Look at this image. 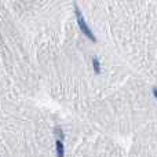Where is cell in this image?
<instances>
[{
	"mask_svg": "<svg viewBox=\"0 0 157 157\" xmlns=\"http://www.w3.org/2000/svg\"><path fill=\"white\" fill-rule=\"evenodd\" d=\"M75 14H76V18H77V24H78V28H80V30L84 33V36L86 37H88L90 40L92 41V43H97V37H95L94 32L91 30V28L88 26V24H87V21L84 19V15L83 13L80 11V8H78L77 4H75Z\"/></svg>",
	"mask_w": 157,
	"mask_h": 157,
	"instance_id": "1",
	"label": "cell"
},
{
	"mask_svg": "<svg viewBox=\"0 0 157 157\" xmlns=\"http://www.w3.org/2000/svg\"><path fill=\"white\" fill-rule=\"evenodd\" d=\"M55 153L57 157H65V146H63V141H58L55 142Z\"/></svg>",
	"mask_w": 157,
	"mask_h": 157,
	"instance_id": "2",
	"label": "cell"
},
{
	"mask_svg": "<svg viewBox=\"0 0 157 157\" xmlns=\"http://www.w3.org/2000/svg\"><path fill=\"white\" fill-rule=\"evenodd\" d=\"M54 135L58 141H63V139H65V134H63L62 128H61L59 125H57V127L54 128Z\"/></svg>",
	"mask_w": 157,
	"mask_h": 157,
	"instance_id": "3",
	"label": "cell"
},
{
	"mask_svg": "<svg viewBox=\"0 0 157 157\" xmlns=\"http://www.w3.org/2000/svg\"><path fill=\"white\" fill-rule=\"evenodd\" d=\"M92 68H94V72L97 75L101 73V63H99V59H98L97 57L92 58Z\"/></svg>",
	"mask_w": 157,
	"mask_h": 157,
	"instance_id": "4",
	"label": "cell"
},
{
	"mask_svg": "<svg viewBox=\"0 0 157 157\" xmlns=\"http://www.w3.org/2000/svg\"><path fill=\"white\" fill-rule=\"evenodd\" d=\"M153 95H155V98L157 99V87H155V88H153Z\"/></svg>",
	"mask_w": 157,
	"mask_h": 157,
	"instance_id": "5",
	"label": "cell"
}]
</instances>
